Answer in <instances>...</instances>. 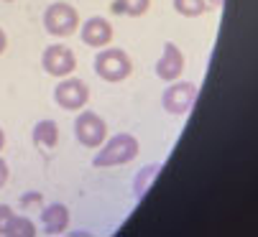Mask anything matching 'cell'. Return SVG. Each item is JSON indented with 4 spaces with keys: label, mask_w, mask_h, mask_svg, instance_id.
I'll return each mask as SVG.
<instances>
[{
    "label": "cell",
    "mask_w": 258,
    "mask_h": 237,
    "mask_svg": "<svg viewBox=\"0 0 258 237\" xmlns=\"http://www.w3.org/2000/svg\"><path fill=\"white\" fill-rule=\"evenodd\" d=\"M136 155H138V140L128 133H118L105 143V148H100V153L95 155V166L97 169L120 166V164L133 161Z\"/></svg>",
    "instance_id": "obj_1"
},
{
    "label": "cell",
    "mask_w": 258,
    "mask_h": 237,
    "mask_svg": "<svg viewBox=\"0 0 258 237\" xmlns=\"http://www.w3.org/2000/svg\"><path fill=\"white\" fill-rule=\"evenodd\" d=\"M95 71L105 82H123L133 71V61L123 49H102L95 59Z\"/></svg>",
    "instance_id": "obj_2"
},
{
    "label": "cell",
    "mask_w": 258,
    "mask_h": 237,
    "mask_svg": "<svg viewBox=\"0 0 258 237\" xmlns=\"http://www.w3.org/2000/svg\"><path fill=\"white\" fill-rule=\"evenodd\" d=\"M44 26L51 36H59V38L72 36L80 28V13L67 3H54L44 13Z\"/></svg>",
    "instance_id": "obj_3"
},
{
    "label": "cell",
    "mask_w": 258,
    "mask_h": 237,
    "mask_svg": "<svg viewBox=\"0 0 258 237\" xmlns=\"http://www.w3.org/2000/svg\"><path fill=\"white\" fill-rule=\"evenodd\" d=\"M75 135L77 140L85 145V148H100L105 143V135H107V125L105 120L92 112V110H85L80 117H77V123H75Z\"/></svg>",
    "instance_id": "obj_4"
},
{
    "label": "cell",
    "mask_w": 258,
    "mask_h": 237,
    "mask_svg": "<svg viewBox=\"0 0 258 237\" xmlns=\"http://www.w3.org/2000/svg\"><path fill=\"white\" fill-rule=\"evenodd\" d=\"M54 100H56V105L61 110H82L87 105V100H90V90H87V85L82 82V79L67 76V79H61V82L56 85Z\"/></svg>",
    "instance_id": "obj_5"
},
{
    "label": "cell",
    "mask_w": 258,
    "mask_h": 237,
    "mask_svg": "<svg viewBox=\"0 0 258 237\" xmlns=\"http://www.w3.org/2000/svg\"><path fill=\"white\" fill-rule=\"evenodd\" d=\"M197 100V87L192 82H171V87H166L164 92V107L171 115H187L192 110Z\"/></svg>",
    "instance_id": "obj_6"
},
{
    "label": "cell",
    "mask_w": 258,
    "mask_h": 237,
    "mask_svg": "<svg viewBox=\"0 0 258 237\" xmlns=\"http://www.w3.org/2000/svg\"><path fill=\"white\" fill-rule=\"evenodd\" d=\"M41 66H44L51 76H69L72 69L77 66V56H75V51H72L69 46L54 44V46H49V49L44 51Z\"/></svg>",
    "instance_id": "obj_7"
},
{
    "label": "cell",
    "mask_w": 258,
    "mask_h": 237,
    "mask_svg": "<svg viewBox=\"0 0 258 237\" xmlns=\"http://www.w3.org/2000/svg\"><path fill=\"white\" fill-rule=\"evenodd\" d=\"M184 71V54L179 51L176 44H164V54L156 61V76L164 79V82H174L179 79V74Z\"/></svg>",
    "instance_id": "obj_8"
},
{
    "label": "cell",
    "mask_w": 258,
    "mask_h": 237,
    "mask_svg": "<svg viewBox=\"0 0 258 237\" xmlns=\"http://www.w3.org/2000/svg\"><path fill=\"white\" fill-rule=\"evenodd\" d=\"M82 41H85L87 46H95V49L107 46L110 41H113V26H110L102 16L90 18V21L82 26Z\"/></svg>",
    "instance_id": "obj_9"
},
{
    "label": "cell",
    "mask_w": 258,
    "mask_h": 237,
    "mask_svg": "<svg viewBox=\"0 0 258 237\" xmlns=\"http://www.w3.org/2000/svg\"><path fill=\"white\" fill-rule=\"evenodd\" d=\"M41 222H44V229L49 234H59L69 224V209L64 204H51L41 212Z\"/></svg>",
    "instance_id": "obj_10"
},
{
    "label": "cell",
    "mask_w": 258,
    "mask_h": 237,
    "mask_svg": "<svg viewBox=\"0 0 258 237\" xmlns=\"http://www.w3.org/2000/svg\"><path fill=\"white\" fill-rule=\"evenodd\" d=\"M33 143L39 148H54L59 143V128L54 120H41L33 128Z\"/></svg>",
    "instance_id": "obj_11"
},
{
    "label": "cell",
    "mask_w": 258,
    "mask_h": 237,
    "mask_svg": "<svg viewBox=\"0 0 258 237\" xmlns=\"http://www.w3.org/2000/svg\"><path fill=\"white\" fill-rule=\"evenodd\" d=\"M149 6H151V0H113V3H110V11H113L115 16L138 18V16H143L146 11H149Z\"/></svg>",
    "instance_id": "obj_12"
},
{
    "label": "cell",
    "mask_w": 258,
    "mask_h": 237,
    "mask_svg": "<svg viewBox=\"0 0 258 237\" xmlns=\"http://www.w3.org/2000/svg\"><path fill=\"white\" fill-rule=\"evenodd\" d=\"M6 234H11V237H33L36 234V224L28 217H16L13 214V219L6 227Z\"/></svg>",
    "instance_id": "obj_13"
},
{
    "label": "cell",
    "mask_w": 258,
    "mask_h": 237,
    "mask_svg": "<svg viewBox=\"0 0 258 237\" xmlns=\"http://www.w3.org/2000/svg\"><path fill=\"white\" fill-rule=\"evenodd\" d=\"M174 11L184 18H200L207 11L205 0H174Z\"/></svg>",
    "instance_id": "obj_14"
},
{
    "label": "cell",
    "mask_w": 258,
    "mask_h": 237,
    "mask_svg": "<svg viewBox=\"0 0 258 237\" xmlns=\"http://www.w3.org/2000/svg\"><path fill=\"white\" fill-rule=\"evenodd\" d=\"M156 174H159V166H146V169H143V174H141V176H138V181H136L138 196L146 191V184H149V179H151V176H156Z\"/></svg>",
    "instance_id": "obj_15"
},
{
    "label": "cell",
    "mask_w": 258,
    "mask_h": 237,
    "mask_svg": "<svg viewBox=\"0 0 258 237\" xmlns=\"http://www.w3.org/2000/svg\"><path fill=\"white\" fill-rule=\"evenodd\" d=\"M13 219V212H11V207H6V204H0V234H6V227H8V222Z\"/></svg>",
    "instance_id": "obj_16"
},
{
    "label": "cell",
    "mask_w": 258,
    "mask_h": 237,
    "mask_svg": "<svg viewBox=\"0 0 258 237\" xmlns=\"http://www.w3.org/2000/svg\"><path fill=\"white\" fill-rule=\"evenodd\" d=\"M6 181H8V164L0 158V189L6 186Z\"/></svg>",
    "instance_id": "obj_17"
},
{
    "label": "cell",
    "mask_w": 258,
    "mask_h": 237,
    "mask_svg": "<svg viewBox=\"0 0 258 237\" xmlns=\"http://www.w3.org/2000/svg\"><path fill=\"white\" fill-rule=\"evenodd\" d=\"M6 46H8V36H6V31L0 28V54L6 51Z\"/></svg>",
    "instance_id": "obj_18"
},
{
    "label": "cell",
    "mask_w": 258,
    "mask_h": 237,
    "mask_svg": "<svg viewBox=\"0 0 258 237\" xmlns=\"http://www.w3.org/2000/svg\"><path fill=\"white\" fill-rule=\"evenodd\" d=\"M223 3H225V0H210V6H212V8H220Z\"/></svg>",
    "instance_id": "obj_19"
},
{
    "label": "cell",
    "mask_w": 258,
    "mask_h": 237,
    "mask_svg": "<svg viewBox=\"0 0 258 237\" xmlns=\"http://www.w3.org/2000/svg\"><path fill=\"white\" fill-rule=\"evenodd\" d=\"M3 145H6V135H3V130H0V150H3Z\"/></svg>",
    "instance_id": "obj_20"
},
{
    "label": "cell",
    "mask_w": 258,
    "mask_h": 237,
    "mask_svg": "<svg viewBox=\"0 0 258 237\" xmlns=\"http://www.w3.org/2000/svg\"><path fill=\"white\" fill-rule=\"evenodd\" d=\"M6 3H11V0H6Z\"/></svg>",
    "instance_id": "obj_21"
}]
</instances>
